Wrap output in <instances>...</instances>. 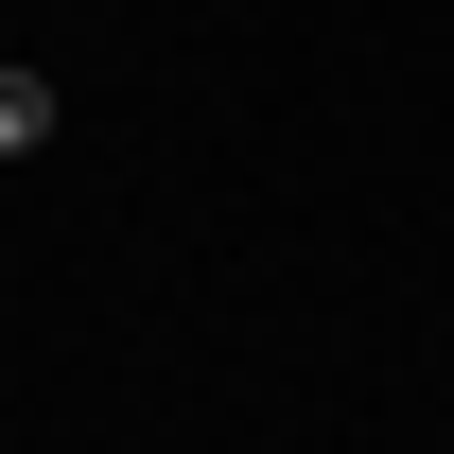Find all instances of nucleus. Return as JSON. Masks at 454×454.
Returning <instances> with one entry per match:
<instances>
[{
	"instance_id": "obj_1",
	"label": "nucleus",
	"mask_w": 454,
	"mask_h": 454,
	"mask_svg": "<svg viewBox=\"0 0 454 454\" xmlns=\"http://www.w3.org/2000/svg\"><path fill=\"white\" fill-rule=\"evenodd\" d=\"M53 140V70H0V158H35Z\"/></svg>"
}]
</instances>
